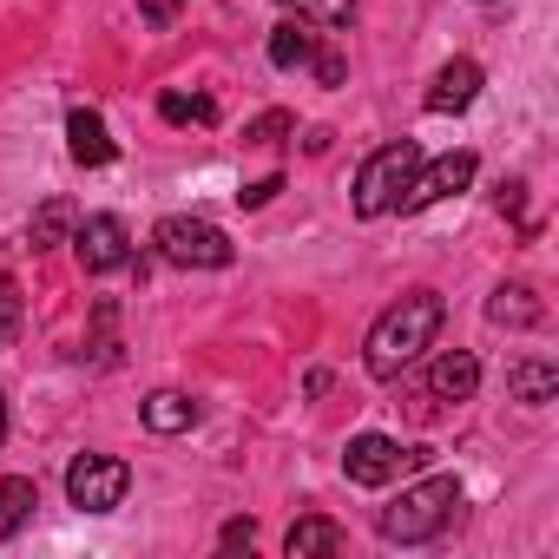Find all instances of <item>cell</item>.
<instances>
[{
    "label": "cell",
    "mask_w": 559,
    "mask_h": 559,
    "mask_svg": "<svg viewBox=\"0 0 559 559\" xmlns=\"http://www.w3.org/2000/svg\"><path fill=\"white\" fill-rule=\"evenodd\" d=\"M441 297L435 290H408L402 304H389L382 317H376V330H369V349H362V362H369V376L376 382H395L408 362H421L428 349H435V336H441Z\"/></svg>",
    "instance_id": "cell-1"
},
{
    "label": "cell",
    "mask_w": 559,
    "mask_h": 559,
    "mask_svg": "<svg viewBox=\"0 0 559 559\" xmlns=\"http://www.w3.org/2000/svg\"><path fill=\"white\" fill-rule=\"evenodd\" d=\"M454 507H461V480L454 474H428V480H415V487H402V500L395 507H382V539L389 546H428V539H441L448 533V520H454Z\"/></svg>",
    "instance_id": "cell-2"
},
{
    "label": "cell",
    "mask_w": 559,
    "mask_h": 559,
    "mask_svg": "<svg viewBox=\"0 0 559 559\" xmlns=\"http://www.w3.org/2000/svg\"><path fill=\"white\" fill-rule=\"evenodd\" d=\"M415 165H421V145L415 139H395V145L369 152L362 171H356V217H389L395 198H402V185L415 178Z\"/></svg>",
    "instance_id": "cell-3"
},
{
    "label": "cell",
    "mask_w": 559,
    "mask_h": 559,
    "mask_svg": "<svg viewBox=\"0 0 559 559\" xmlns=\"http://www.w3.org/2000/svg\"><path fill=\"white\" fill-rule=\"evenodd\" d=\"M152 243H158V257L178 263V270H224V263L237 257V243H230L211 217H165V224L152 230Z\"/></svg>",
    "instance_id": "cell-4"
},
{
    "label": "cell",
    "mask_w": 559,
    "mask_h": 559,
    "mask_svg": "<svg viewBox=\"0 0 559 559\" xmlns=\"http://www.w3.org/2000/svg\"><path fill=\"white\" fill-rule=\"evenodd\" d=\"M126 487H132V467L112 461V454H80V461L67 467V500H73L80 513H112V507H126Z\"/></svg>",
    "instance_id": "cell-5"
},
{
    "label": "cell",
    "mask_w": 559,
    "mask_h": 559,
    "mask_svg": "<svg viewBox=\"0 0 559 559\" xmlns=\"http://www.w3.org/2000/svg\"><path fill=\"white\" fill-rule=\"evenodd\" d=\"M428 461V448H402V441H389V435H356L349 448H343V474L356 480V487H389L402 467H421Z\"/></svg>",
    "instance_id": "cell-6"
},
{
    "label": "cell",
    "mask_w": 559,
    "mask_h": 559,
    "mask_svg": "<svg viewBox=\"0 0 559 559\" xmlns=\"http://www.w3.org/2000/svg\"><path fill=\"white\" fill-rule=\"evenodd\" d=\"M67 243L80 250V270H86V276H112V270H126V263H132V230H126V217H112V211H99V217L73 224V237H67Z\"/></svg>",
    "instance_id": "cell-7"
},
{
    "label": "cell",
    "mask_w": 559,
    "mask_h": 559,
    "mask_svg": "<svg viewBox=\"0 0 559 559\" xmlns=\"http://www.w3.org/2000/svg\"><path fill=\"white\" fill-rule=\"evenodd\" d=\"M474 152H441L435 165H415V178L402 185V198H395V211H428V204H441V198H454V191H467L474 185Z\"/></svg>",
    "instance_id": "cell-8"
},
{
    "label": "cell",
    "mask_w": 559,
    "mask_h": 559,
    "mask_svg": "<svg viewBox=\"0 0 559 559\" xmlns=\"http://www.w3.org/2000/svg\"><path fill=\"white\" fill-rule=\"evenodd\" d=\"M67 152H73L86 171H99V165H112L119 145H112V132H106V119H99L93 106H73V112H67Z\"/></svg>",
    "instance_id": "cell-9"
},
{
    "label": "cell",
    "mask_w": 559,
    "mask_h": 559,
    "mask_svg": "<svg viewBox=\"0 0 559 559\" xmlns=\"http://www.w3.org/2000/svg\"><path fill=\"white\" fill-rule=\"evenodd\" d=\"M474 389H480V362L467 349H441L428 369V395L435 402H474Z\"/></svg>",
    "instance_id": "cell-10"
},
{
    "label": "cell",
    "mask_w": 559,
    "mask_h": 559,
    "mask_svg": "<svg viewBox=\"0 0 559 559\" xmlns=\"http://www.w3.org/2000/svg\"><path fill=\"white\" fill-rule=\"evenodd\" d=\"M480 99V67L474 60H448L428 86V112H467Z\"/></svg>",
    "instance_id": "cell-11"
},
{
    "label": "cell",
    "mask_w": 559,
    "mask_h": 559,
    "mask_svg": "<svg viewBox=\"0 0 559 559\" xmlns=\"http://www.w3.org/2000/svg\"><path fill=\"white\" fill-rule=\"evenodd\" d=\"M507 395L526 402V408H546V402L559 395V362H546V356H520V362L507 369Z\"/></svg>",
    "instance_id": "cell-12"
},
{
    "label": "cell",
    "mask_w": 559,
    "mask_h": 559,
    "mask_svg": "<svg viewBox=\"0 0 559 559\" xmlns=\"http://www.w3.org/2000/svg\"><path fill=\"white\" fill-rule=\"evenodd\" d=\"M317 60V34H310V21H276L270 27V67H284V73H304Z\"/></svg>",
    "instance_id": "cell-13"
},
{
    "label": "cell",
    "mask_w": 559,
    "mask_h": 559,
    "mask_svg": "<svg viewBox=\"0 0 559 559\" xmlns=\"http://www.w3.org/2000/svg\"><path fill=\"white\" fill-rule=\"evenodd\" d=\"M546 317V304L526 290V284H500L493 297H487V323H500V330H533Z\"/></svg>",
    "instance_id": "cell-14"
},
{
    "label": "cell",
    "mask_w": 559,
    "mask_h": 559,
    "mask_svg": "<svg viewBox=\"0 0 559 559\" xmlns=\"http://www.w3.org/2000/svg\"><path fill=\"white\" fill-rule=\"evenodd\" d=\"M145 428L152 435H185V428H198V402L185 395V389H158V395H145Z\"/></svg>",
    "instance_id": "cell-15"
},
{
    "label": "cell",
    "mask_w": 559,
    "mask_h": 559,
    "mask_svg": "<svg viewBox=\"0 0 559 559\" xmlns=\"http://www.w3.org/2000/svg\"><path fill=\"white\" fill-rule=\"evenodd\" d=\"M34 507H40V480H27V474H8V480H0V539H14V533L34 520Z\"/></svg>",
    "instance_id": "cell-16"
},
{
    "label": "cell",
    "mask_w": 559,
    "mask_h": 559,
    "mask_svg": "<svg viewBox=\"0 0 559 559\" xmlns=\"http://www.w3.org/2000/svg\"><path fill=\"white\" fill-rule=\"evenodd\" d=\"M73 224H80L73 198H47V204L34 211V224H27V243H34V250H60V243L73 237Z\"/></svg>",
    "instance_id": "cell-17"
},
{
    "label": "cell",
    "mask_w": 559,
    "mask_h": 559,
    "mask_svg": "<svg viewBox=\"0 0 559 559\" xmlns=\"http://www.w3.org/2000/svg\"><path fill=\"white\" fill-rule=\"evenodd\" d=\"M284 552H290V559H317V552H343V526H336V520H323V513H304V520L290 526V539H284Z\"/></svg>",
    "instance_id": "cell-18"
},
{
    "label": "cell",
    "mask_w": 559,
    "mask_h": 559,
    "mask_svg": "<svg viewBox=\"0 0 559 559\" xmlns=\"http://www.w3.org/2000/svg\"><path fill=\"white\" fill-rule=\"evenodd\" d=\"M276 8H290L310 27H349L356 21V0H276Z\"/></svg>",
    "instance_id": "cell-19"
},
{
    "label": "cell",
    "mask_w": 559,
    "mask_h": 559,
    "mask_svg": "<svg viewBox=\"0 0 559 559\" xmlns=\"http://www.w3.org/2000/svg\"><path fill=\"white\" fill-rule=\"evenodd\" d=\"M297 132V119L284 112V106H270V112H257L250 126H243V145H284Z\"/></svg>",
    "instance_id": "cell-20"
},
{
    "label": "cell",
    "mask_w": 559,
    "mask_h": 559,
    "mask_svg": "<svg viewBox=\"0 0 559 559\" xmlns=\"http://www.w3.org/2000/svg\"><path fill=\"white\" fill-rule=\"evenodd\" d=\"M21 343V290H14V276L0 270V349Z\"/></svg>",
    "instance_id": "cell-21"
},
{
    "label": "cell",
    "mask_w": 559,
    "mask_h": 559,
    "mask_svg": "<svg viewBox=\"0 0 559 559\" xmlns=\"http://www.w3.org/2000/svg\"><path fill=\"white\" fill-rule=\"evenodd\" d=\"M310 73H317L323 86H343V80H349V60H343L336 47H317V60H310Z\"/></svg>",
    "instance_id": "cell-22"
},
{
    "label": "cell",
    "mask_w": 559,
    "mask_h": 559,
    "mask_svg": "<svg viewBox=\"0 0 559 559\" xmlns=\"http://www.w3.org/2000/svg\"><path fill=\"white\" fill-rule=\"evenodd\" d=\"M276 191H284V178H276V171H270V178H257V185H243V191H237V204H243V211H263V204H270Z\"/></svg>",
    "instance_id": "cell-23"
},
{
    "label": "cell",
    "mask_w": 559,
    "mask_h": 559,
    "mask_svg": "<svg viewBox=\"0 0 559 559\" xmlns=\"http://www.w3.org/2000/svg\"><path fill=\"white\" fill-rule=\"evenodd\" d=\"M250 539H257V520H224V533H217L224 552H237V546H250Z\"/></svg>",
    "instance_id": "cell-24"
},
{
    "label": "cell",
    "mask_w": 559,
    "mask_h": 559,
    "mask_svg": "<svg viewBox=\"0 0 559 559\" xmlns=\"http://www.w3.org/2000/svg\"><path fill=\"white\" fill-rule=\"evenodd\" d=\"M158 119L185 126V119H191V99H185V93H165V99H158Z\"/></svg>",
    "instance_id": "cell-25"
},
{
    "label": "cell",
    "mask_w": 559,
    "mask_h": 559,
    "mask_svg": "<svg viewBox=\"0 0 559 559\" xmlns=\"http://www.w3.org/2000/svg\"><path fill=\"white\" fill-rule=\"evenodd\" d=\"M520 191H526V185H520V178H513V185H500V211H507V217H520V204H526V198H520Z\"/></svg>",
    "instance_id": "cell-26"
},
{
    "label": "cell",
    "mask_w": 559,
    "mask_h": 559,
    "mask_svg": "<svg viewBox=\"0 0 559 559\" xmlns=\"http://www.w3.org/2000/svg\"><path fill=\"white\" fill-rule=\"evenodd\" d=\"M0 441H8V389H0Z\"/></svg>",
    "instance_id": "cell-27"
}]
</instances>
